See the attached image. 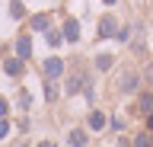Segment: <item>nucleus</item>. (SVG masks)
Masks as SVG:
<instances>
[{"label":"nucleus","mask_w":153,"mask_h":147,"mask_svg":"<svg viewBox=\"0 0 153 147\" xmlns=\"http://www.w3.org/2000/svg\"><path fill=\"white\" fill-rule=\"evenodd\" d=\"M3 70H7L10 77H19V74H22V61H19V58H10V61H3Z\"/></svg>","instance_id":"nucleus-6"},{"label":"nucleus","mask_w":153,"mask_h":147,"mask_svg":"<svg viewBox=\"0 0 153 147\" xmlns=\"http://www.w3.org/2000/svg\"><path fill=\"white\" fill-rule=\"evenodd\" d=\"M7 134H10V122H7V118H0V141H3Z\"/></svg>","instance_id":"nucleus-16"},{"label":"nucleus","mask_w":153,"mask_h":147,"mask_svg":"<svg viewBox=\"0 0 153 147\" xmlns=\"http://www.w3.org/2000/svg\"><path fill=\"white\" fill-rule=\"evenodd\" d=\"M61 35H64V42H76V39H80V22H76V19H64Z\"/></svg>","instance_id":"nucleus-2"},{"label":"nucleus","mask_w":153,"mask_h":147,"mask_svg":"<svg viewBox=\"0 0 153 147\" xmlns=\"http://www.w3.org/2000/svg\"><path fill=\"white\" fill-rule=\"evenodd\" d=\"M86 125L93 128V131H102V128H105V115H102V112H89V118H86Z\"/></svg>","instance_id":"nucleus-7"},{"label":"nucleus","mask_w":153,"mask_h":147,"mask_svg":"<svg viewBox=\"0 0 153 147\" xmlns=\"http://www.w3.org/2000/svg\"><path fill=\"white\" fill-rule=\"evenodd\" d=\"M102 3H108V7H112V3H118V0H102Z\"/></svg>","instance_id":"nucleus-19"},{"label":"nucleus","mask_w":153,"mask_h":147,"mask_svg":"<svg viewBox=\"0 0 153 147\" xmlns=\"http://www.w3.org/2000/svg\"><path fill=\"white\" fill-rule=\"evenodd\" d=\"M112 54H99V58H96V67H99V70H108V67H112Z\"/></svg>","instance_id":"nucleus-12"},{"label":"nucleus","mask_w":153,"mask_h":147,"mask_svg":"<svg viewBox=\"0 0 153 147\" xmlns=\"http://www.w3.org/2000/svg\"><path fill=\"white\" fill-rule=\"evenodd\" d=\"M38 147H54V144H51V141H42V144H38Z\"/></svg>","instance_id":"nucleus-18"},{"label":"nucleus","mask_w":153,"mask_h":147,"mask_svg":"<svg viewBox=\"0 0 153 147\" xmlns=\"http://www.w3.org/2000/svg\"><path fill=\"white\" fill-rule=\"evenodd\" d=\"M83 83H86V77H83V74H70L64 87H67V93H80V87H83Z\"/></svg>","instance_id":"nucleus-4"},{"label":"nucleus","mask_w":153,"mask_h":147,"mask_svg":"<svg viewBox=\"0 0 153 147\" xmlns=\"http://www.w3.org/2000/svg\"><path fill=\"white\" fill-rule=\"evenodd\" d=\"M7 109H10V106H7V99H3V96H0V118H3V115H7Z\"/></svg>","instance_id":"nucleus-17"},{"label":"nucleus","mask_w":153,"mask_h":147,"mask_svg":"<svg viewBox=\"0 0 153 147\" xmlns=\"http://www.w3.org/2000/svg\"><path fill=\"white\" fill-rule=\"evenodd\" d=\"M45 74L57 80L61 74H64V61H61V58H48V61H45Z\"/></svg>","instance_id":"nucleus-3"},{"label":"nucleus","mask_w":153,"mask_h":147,"mask_svg":"<svg viewBox=\"0 0 153 147\" xmlns=\"http://www.w3.org/2000/svg\"><path fill=\"white\" fill-rule=\"evenodd\" d=\"M147 125H150V128H153V115H150V122H147Z\"/></svg>","instance_id":"nucleus-20"},{"label":"nucleus","mask_w":153,"mask_h":147,"mask_svg":"<svg viewBox=\"0 0 153 147\" xmlns=\"http://www.w3.org/2000/svg\"><path fill=\"white\" fill-rule=\"evenodd\" d=\"M10 16H13V19H22V3H19V0L10 3Z\"/></svg>","instance_id":"nucleus-14"},{"label":"nucleus","mask_w":153,"mask_h":147,"mask_svg":"<svg viewBox=\"0 0 153 147\" xmlns=\"http://www.w3.org/2000/svg\"><path fill=\"white\" fill-rule=\"evenodd\" d=\"M22 147H26V144H22Z\"/></svg>","instance_id":"nucleus-21"},{"label":"nucleus","mask_w":153,"mask_h":147,"mask_svg":"<svg viewBox=\"0 0 153 147\" xmlns=\"http://www.w3.org/2000/svg\"><path fill=\"white\" fill-rule=\"evenodd\" d=\"M48 26H51V16H48V13H38L35 19H32V29H38V32L48 29Z\"/></svg>","instance_id":"nucleus-11"},{"label":"nucleus","mask_w":153,"mask_h":147,"mask_svg":"<svg viewBox=\"0 0 153 147\" xmlns=\"http://www.w3.org/2000/svg\"><path fill=\"white\" fill-rule=\"evenodd\" d=\"M99 35H102V39H112V35H115V19H112V16H105V19H102Z\"/></svg>","instance_id":"nucleus-9"},{"label":"nucleus","mask_w":153,"mask_h":147,"mask_svg":"<svg viewBox=\"0 0 153 147\" xmlns=\"http://www.w3.org/2000/svg\"><path fill=\"white\" fill-rule=\"evenodd\" d=\"M134 147H150V134H147V131L137 134V137H134Z\"/></svg>","instance_id":"nucleus-15"},{"label":"nucleus","mask_w":153,"mask_h":147,"mask_svg":"<svg viewBox=\"0 0 153 147\" xmlns=\"http://www.w3.org/2000/svg\"><path fill=\"white\" fill-rule=\"evenodd\" d=\"M137 106H140V112H150V115H153V93H150V90H147V93H140Z\"/></svg>","instance_id":"nucleus-10"},{"label":"nucleus","mask_w":153,"mask_h":147,"mask_svg":"<svg viewBox=\"0 0 153 147\" xmlns=\"http://www.w3.org/2000/svg\"><path fill=\"white\" fill-rule=\"evenodd\" d=\"M137 83H140V80H137V74L124 70L121 80H118V90H121V93H134V90H137Z\"/></svg>","instance_id":"nucleus-1"},{"label":"nucleus","mask_w":153,"mask_h":147,"mask_svg":"<svg viewBox=\"0 0 153 147\" xmlns=\"http://www.w3.org/2000/svg\"><path fill=\"white\" fill-rule=\"evenodd\" d=\"M61 42H64V35H61L57 29H51V32H48V45H51V48H57Z\"/></svg>","instance_id":"nucleus-13"},{"label":"nucleus","mask_w":153,"mask_h":147,"mask_svg":"<svg viewBox=\"0 0 153 147\" xmlns=\"http://www.w3.org/2000/svg\"><path fill=\"white\" fill-rule=\"evenodd\" d=\"M32 54V42H29V35H22V39L16 42V58L22 61V58H29Z\"/></svg>","instance_id":"nucleus-5"},{"label":"nucleus","mask_w":153,"mask_h":147,"mask_svg":"<svg viewBox=\"0 0 153 147\" xmlns=\"http://www.w3.org/2000/svg\"><path fill=\"white\" fill-rule=\"evenodd\" d=\"M86 144H89V137H86V131L74 128V131H70V147H86Z\"/></svg>","instance_id":"nucleus-8"}]
</instances>
